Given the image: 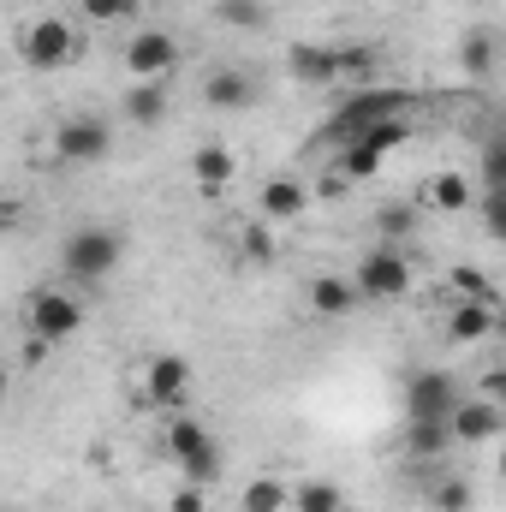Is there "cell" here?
Masks as SVG:
<instances>
[{"label": "cell", "instance_id": "ba28073f", "mask_svg": "<svg viewBox=\"0 0 506 512\" xmlns=\"http://www.w3.org/2000/svg\"><path fill=\"white\" fill-rule=\"evenodd\" d=\"M120 60H126L131 84H167L179 72V36L173 30H137Z\"/></svg>", "mask_w": 506, "mask_h": 512}, {"label": "cell", "instance_id": "d4e9b609", "mask_svg": "<svg viewBox=\"0 0 506 512\" xmlns=\"http://www.w3.org/2000/svg\"><path fill=\"white\" fill-rule=\"evenodd\" d=\"M215 18L233 30H262L268 24V0H215Z\"/></svg>", "mask_w": 506, "mask_h": 512}, {"label": "cell", "instance_id": "83f0119b", "mask_svg": "<svg viewBox=\"0 0 506 512\" xmlns=\"http://www.w3.org/2000/svg\"><path fill=\"white\" fill-rule=\"evenodd\" d=\"M453 292L459 298H477V304H495V286L483 280V268H453Z\"/></svg>", "mask_w": 506, "mask_h": 512}, {"label": "cell", "instance_id": "4dcf8cb0", "mask_svg": "<svg viewBox=\"0 0 506 512\" xmlns=\"http://www.w3.org/2000/svg\"><path fill=\"white\" fill-rule=\"evenodd\" d=\"M173 512H209V495H203L197 483H185V489L173 495Z\"/></svg>", "mask_w": 506, "mask_h": 512}, {"label": "cell", "instance_id": "2e32d148", "mask_svg": "<svg viewBox=\"0 0 506 512\" xmlns=\"http://www.w3.org/2000/svg\"><path fill=\"white\" fill-rule=\"evenodd\" d=\"M120 114H126L131 126L155 131L167 114H173V96H167V84H131L126 102H120Z\"/></svg>", "mask_w": 506, "mask_h": 512}, {"label": "cell", "instance_id": "9c48e42d", "mask_svg": "<svg viewBox=\"0 0 506 512\" xmlns=\"http://www.w3.org/2000/svg\"><path fill=\"white\" fill-rule=\"evenodd\" d=\"M459 399H465V393H459V382H453L447 370H417V376L405 382V417H411V423H447Z\"/></svg>", "mask_w": 506, "mask_h": 512}, {"label": "cell", "instance_id": "ffe728a7", "mask_svg": "<svg viewBox=\"0 0 506 512\" xmlns=\"http://www.w3.org/2000/svg\"><path fill=\"white\" fill-rule=\"evenodd\" d=\"M495 66H501V42L495 36H465V48H459V72L465 78H495Z\"/></svg>", "mask_w": 506, "mask_h": 512}, {"label": "cell", "instance_id": "f546056e", "mask_svg": "<svg viewBox=\"0 0 506 512\" xmlns=\"http://www.w3.org/2000/svg\"><path fill=\"white\" fill-rule=\"evenodd\" d=\"M471 507H477L471 483H441V489H435V512H471Z\"/></svg>", "mask_w": 506, "mask_h": 512}, {"label": "cell", "instance_id": "484cf974", "mask_svg": "<svg viewBox=\"0 0 506 512\" xmlns=\"http://www.w3.org/2000/svg\"><path fill=\"white\" fill-rule=\"evenodd\" d=\"M334 66L340 78H358V90L376 84V48H334Z\"/></svg>", "mask_w": 506, "mask_h": 512}, {"label": "cell", "instance_id": "30bf717a", "mask_svg": "<svg viewBox=\"0 0 506 512\" xmlns=\"http://www.w3.org/2000/svg\"><path fill=\"white\" fill-rule=\"evenodd\" d=\"M191 393V364L179 352H155L143 364V405H161V411H179Z\"/></svg>", "mask_w": 506, "mask_h": 512}, {"label": "cell", "instance_id": "1f68e13d", "mask_svg": "<svg viewBox=\"0 0 506 512\" xmlns=\"http://www.w3.org/2000/svg\"><path fill=\"white\" fill-rule=\"evenodd\" d=\"M48 352H54V346H48V340H36V334H30V340H24V364H48Z\"/></svg>", "mask_w": 506, "mask_h": 512}, {"label": "cell", "instance_id": "4316f807", "mask_svg": "<svg viewBox=\"0 0 506 512\" xmlns=\"http://www.w3.org/2000/svg\"><path fill=\"white\" fill-rule=\"evenodd\" d=\"M137 12V0H78V18H90V24H120Z\"/></svg>", "mask_w": 506, "mask_h": 512}, {"label": "cell", "instance_id": "3957f363", "mask_svg": "<svg viewBox=\"0 0 506 512\" xmlns=\"http://www.w3.org/2000/svg\"><path fill=\"white\" fill-rule=\"evenodd\" d=\"M411 280H417V262H411L405 245H376V251L358 262V274H352L358 298H370V304H393V298H405Z\"/></svg>", "mask_w": 506, "mask_h": 512}, {"label": "cell", "instance_id": "52a82bcc", "mask_svg": "<svg viewBox=\"0 0 506 512\" xmlns=\"http://www.w3.org/2000/svg\"><path fill=\"white\" fill-rule=\"evenodd\" d=\"M108 149H114V131L96 114H72L54 126V161H66V167H102Z\"/></svg>", "mask_w": 506, "mask_h": 512}, {"label": "cell", "instance_id": "5b68a950", "mask_svg": "<svg viewBox=\"0 0 506 512\" xmlns=\"http://www.w3.org/2000/svg\"><path fill=\"white\" fill-rule=\"evenodd\" d=\"M78 48H84V42H78V30H72L66 18H30V24L18 30V60H24L30 72H60V66H72Z\"/></svg>", "mask_w": 506, "mask_h": 512}, {"label": "cell", "instance_id": "ac0fdd59", "mask_svg": "<svg viewBox=\"0 0 506 512\" xmlns=\"http://www.w3.org/2000/svg\"><path fill=\"white\" fill-rule=\"evenodd\" d=\"M310 304H316V316H334V322H340V316H352L364 298H358V286H352L346 274H316V280H310Z\"/></svg>", "mask_w": 506, "mask_h": 512}, {"label": "cell", "instance_id": "e0dca14e", "mask_svg": "<svg viewBox=\"0 0 506 512\" xmlns=\"http://www.w3.org/2000/svg\"><path fill=\"white\" fill-rule=\"evenodd\" d=\"M286 72L298 84H334L340 66H334V48H316V42H292L286 48Z\"/></svg>", "mask_w": 506, "mask_h": 512}, {"label": "cell", "instance_id": "9a60e30c", "mask_svg": "<svg viewBox=\"0 0 506 512\" xmlns=\"http://www.w3.org/2000/svg\"><path fill=\"white\" fill-rule=\"evenodd\" d=\"M495 334V304H477V298H459L453 316H447V340L453 346H477Z\"/></svg>", "mask_w": 506, "mask_h": 512}, {"label": "cell", "instance_id": "f1b7e54d", "mask_svg": "<svg viewBox=\"0 0 506 512\" xmlns=\"http://www.w3.org/2000/svg\"><path fill=\"white\" fill-rule=\"evenodd\" d=\"M239 251L251 256V262H274V233H268V221H256L239 233Z\"/></svg>", "mask_w": 506, "mask_h": 512}, {"label": "cell", "instance_id": "44dd1931", "mask_svg": "<svg viewBox=\"0 0 506 512\" xmlns=\"http://www.w3.org/2000/svg\"><path fill=\"white\" fill-rule=\"evenodd\" d=\"M429 203H435V209H447V215H459V209H471V203H477V191H471V179H465V173H435V179H429Z\"/></svg>", "mask_w": 506, "mask_h": 512}, {"label": "cell", "instance_id": "d6986e66", "mask_svg": "<svg viewBox=\"0 0 506 512\" xmlns=\"http://www.w3.org/2000/svg\"><path fill=\"white\" fill-rule=\"evenodd\" d=\"M286 507L292 512H346V489L328 483V477H310V483L286 489Z\"/></svg>", "mask_w": 506, "mask_h": 512}, {"label": "cell", "instance_id": "603a6c76", "mask_svg": "<svg viewBox=\"0 0 506 512\" xmlns=\"http://www.w3.org/2000/svg\"><path fill=\"white\" fill-rule=\"evenodd\" d=\"M239 507L245 512H286V483L280 477H251L245 495H239Z\"/></svg>", "mask_w": 506, "mask_h": 512}, {"label": "cell", "instance_id": "7c38bea8", "mask_svg": "<svg viewBox=\"0 0 506 512\" xmlns=\"http://www.w3.org/2000/svg\"><path fill=\"white\" fill-rule=\"evenodd\" d=\"M203 102H209V108H221V114H245V108L256 102L251 72H239V66L209 72V78H203Z\"/></svg>", "mask_w": 506, "mask_h": 512}, {"label": "cell", "instance_id": "7402d4cb", "mask_svg": "<svg viewBox=\"0 0 506 512\" xmlns=\"http://www.w3.org/2000/svg\"><path fill=\"white\" fill-rule=\"evenodd\" d=\"M447 447H453L447 423H411V429H405V453H411V459H441Z\"/></svg>", "mask_w": 506, "mask_h": 512}, {"label": "cell", "instance_id": "6da1fadb", "mask_svg": "<svg viewBox=\"0 0 506 512\" xmlns=\"http://www.w3.org/2000/svg\"><path fill=\"white\" fill-rule=\"evenodd\" d=\"M411 114V90H381V84H370V90H358V96H346L340 108H334V120H328V143H358L370 126H381V120H405Z\"/></svg>", "mask_w": 506, "mask_h": 512}, {"label": "cell", "instance_id": "cb8c5ba5", "mask_svg": "<svg viewBox=\"0 0 506 512\" xmlns=\"http://www.w3.org/2000/svg\"><path fill=\"white\" fill-rule=\"evenodd\" d=\"M376 233L387 245H405L411 233H417V209H405V203H381L376 209Z\"/></svg>", "mask_w": 506, "mask_h": 512}, {"label": "cell", "instance_id": "5bb4252c", "mask_svg": "<svg viewBox=\"0 0 506 512\" xmlns=\"http://www.w3.org/2000/svg\"><path fill=\"white\" fill-rule=\"evenodd\" d=\"M256 209H262V221H298V215L310 209V191H304L298 179H268V185L256 191Z\"/></svg>", "mask_w": 506, "mask_h": 512}, {"label": "cell", "instance_id": "8fae6325", "mask_svg": "<svg viewBox=\"0 0 506 512\" xmlns=\"http://www.w3.org/2000/svg\"><path fill=\"white\" fill-rule=\"evenodd\" d=\"M506 429L501 405L495 399H459L453 405V417H447V435H453V447H483V441H495Z\"/></svg>", "mask_w": 506, "mask_h": 512}, {"label": "cell", "instance_id": "7a4b0ae2", "mask_svg": "<svg viewBox=\"0 0 506 512\" xmlns=\"http://www.w3.org/2000/svg\"><path fill=\"white\" fill-rule=\"evenodd\" d=\"M161 447L173 453V465H179L185 483H197V489H209V483L221 477V465H227L221 441H215L197 417H167V441H161Z\"/></svg>", "mask_w": 506, "mask_h": 512}, {"label": "cell", "instance_id": "4fadbf2b", "mask_svg": "<svg viewBox=\"0 0 506 512\" xmlns=\"http://www.w3.org/2000/svg\"><path fill=\"white\" fill-rule=\"evenodd\" d=\"M233 173H239V161H233L227 143H203V149L191 155V179H197L203 197H221V191L233 185Z\"/></svg>", "mask_w": 506, "mask_h": 512}, {"label": "cell", "instance_id": "277c9868", "mask_svg": "<svg viewBox=\"0 0 506 512\" xmlns=\"http://www.w3.org/2000/svg\"><path fill=\"white\" fill-rule=\"evenodd\" d=\"M60 262L72 280H108L120 262H126V239L114 227H78L66 245H60Z\"/></svg>", "mask_w": 506, "mask_h": 512}, {"label": "cell", "instance_id": "8992f818", "mask_svg": "<svg viewBox=\"0 0 506 512\" xmlns=\"http://www.w3.org/2000/svg\"><path fill=\"white\" fill-rule=\"evenodd\" d=\"M24 328H30L36 340L60 346V340H72V334L84 328V304H78L72 292H60V286H36V292L24 298Z\"/></svg>", "mask_w": 506, "mask_h": 512}]
</instances>
